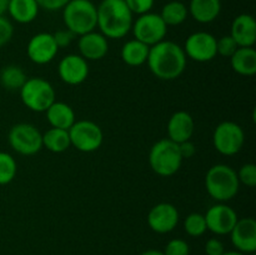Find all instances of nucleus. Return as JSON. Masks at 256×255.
<instances>
[{
    "instance_id": "obj_14",
    "label": "nucleus",
    "mask_w": 256,
    "mask_h": 255,
    "mask_svg": "<svg viewBox=\"0 0 256 255\" xmlns=\"http://www.w3.org/2000/svg\"><path fill=\"white\" fill-rule=\"evenodd\" d=\"M58 52H59V48L50 32L35 34L26 45L28 58L38 65L52 62L56 58Z\"/></svg>"
},
{
    "instance_id": "obj_6",
    "label": "nucleus",
    "mask_w": 256,
    "mask_h": 255,
    "mask_svg": "<svg viewBox=\"0 0 256 255\" xmlns=\"http://www.w3.org/2000/svg\"><path fill=\"white\" fill-rule=\"evenodd\" d=\"M19 92L22 104L35 112H45L56 100L54 86L46 79L39 76L26 79Z\"/></svg>"
},
{
    "instance_id": "obj_25",
    "label": "nucleus",
    "mask_w": 256,
    "mask_h": 255,
    "mask_svg": "<svg viewBox=\"0 0 256 255\" xmlns=\"http://www.w3.org/2000/svg\"><path fill=\"white\" fill-rule=\"evenodd\" d=\"M72 146L69 132L58 128H50L42 134V148H46L49 152L60 154L66 152Z\"/></svg>"
},
{
    "instance_id": "obj_7",
    "label": "nucleus",
    "mask_w": 256,
    "mask_h": 255,
    "mask_svg": "<svg viewBox=\"0 0 256 255\" xmlns=\"http://www.w3.org/2000/svg\"><path fill=\"white\" fill-rule=\"evenodd\" d=\"M10 148L18 154L30 156L42 149V134L35 125L19 122L12 125L8 135Z\"/></svg>"
},
{
    "instance_id": "obj_36",
    "label": "nucleus",
    "mask_w": 256,
    "mask_h": 255,
    "mask_svg": "<svg viewBox=\"0 0 256 255\" xmlns=\"http://www.w3.org/2000/svg\"><path fill=\"white\" fill-rule=\"evenodd\" d=\"M205 254L206 255H222L225 252L224 242L218 238H210L206 242H205Z\"/></svg>"
},
{
    "instance_id": "obj_19",
    "label": "nucleus",
    "mask_w": 256,
    "mask_h": 255,
    "mask_svg": "<svg viewBox=\"0 0 256 255\" xmlns=\"http://www.w3.org/2000/svg\"><path fill=\"white\" fill-rule=\"evenodd\" d=\"M166 130L168 139L180 144L192 139L195 130V122L189 112L179 110L170 116Z\"/></svg>"
},
{
    "instance_id": "obj_27",
    "label": "nucleus",
    "mask_w": 256,
    "mask_h": 255,
    "mask_svg": "<svg viewBox=\"0 0 256 255\" xmlns=\"http://www.w3.org/2000/svg\"><path fill=\"white\" fill-rule=\"evenodd\" d=\"M26 74L18 65H8L0 72V84L10 92L20 90L26 82Z\"/></svg>"
},
{
    "instance_id": "obj_10",
    "label": "nucleus",
    "mask_w": 256,
    "mask_h": 255,
    "mask_svg": "<svg viewBox=\"0 0 256 255\" xmlns=\"http://www.w3.org/2000/svg\"><path fill=\"white\" fill-rule=\"evenodd\" d=\"M132 32L134 34V39L144 42L148 46H152L165 40L168 26L159 14L150 12L139 15L136 20H134Z\"/></svg>"
},
{
    "instance_id": "obj_12",
    "label": "nucleus",
    "mask_w": 256,
    "mask_h": 255,
    "mask_svg": "<svg viewBox=\"0 0 256 255\" xmlns=\"http://www.w3.org/2000/svg\"><path fill=\"white\" fill-rule=\"evenodd\" d=\"M204 216L208 230L215 235L230 234L239 219L236 212L224 202L210 206Z\"/></svg>"
},
{
    "instance_id": "obj_35",
    "label": "nucleus",
    "mask_w": 256,
    "mask_h": 255,
    "mask_svg": "<svg viewBox=\"0 0 256 255\" xmlns=\"http://www.w3.org/2000/svg\"><path fill=\"white\" fill-rule=\"evenodd\" d=\"M52 38H54L58 48H59V49H62V48H66L72 44V40H74V38H75V35L68 29H60V30H56V32L52 34Z\"/></svg>"
},
{
    "instance_id": "obj_40",
    "label": "nucleus",
    "mask_w": 256,
    "mask_h": 255,
    "mask_svg": "<svg viewBox=\"0 0 256 255\" xmlns=\"http://www.w3.org/2000/svg\"><path fill=\"white\" fill-rule=\"evenodd\" d=\"M140 255H164V252H160V250H156V249H149V250H145V252H142Z\"/></svg>"
},
{
    "instance_id": "obj_24",
    "label": "nucleus",
    "mask_w": 256,
    "mask_h": 255,
    "mask_svg": "<svg viewBox=\"0 0 256 255\" xmlns=\"http://www.w3.org/2000/svg\"><path fill=\"white\" fill-rule=\"evenodd\" d=\"M150 46L136 39H132L125 42L120 52L122 60L129 66H140L145 64L149 55Z\"/></svg>"
},
{
    "instance_id": "obj_41",
    "label": "nucleus",
    "mask_w": 256,
    "mask_h": 255,
    "mask_svg": "<svg viewBox=\"0 0 256 255\" xmlns=\"http://www.w3.org/2000/svg\"><path fill=\"white\" fill-rule=\"evenodd\" d=\"M222 255H245V254L238 252V250H229V252H226V250H225Z\"/></svg>"
},
{
    "instance_id": "obj_11",
    "label": "nucleus",
    "mask_w": 256,
    "mask_h": 255,
    "mask_svg": "<svg viewBox=\"0 0 256 255\" xmlns=\"http://www.w3.org/2000/svg\"><path fill=\"white\" fill-rule=\"evenodd\" d=\"M184 52L186 58L198 62H208L218 55L216 38L208 32H196L185 40Z\"/></svg>"
},
{
    "instance_id": "obj_32",
    "label": "nucleus",
    "mask_w": 256,
    "mask_h": 255,
    "mask_svg": "<svg viewBox=\"0 0 256 255\" xmlns=\"http://www.w3.org/2000/svg\"><path fill=\"white\" fill-rule=\"evenodd\" d=\"M238 48L239 46H238L236 42H234V39L230 35H225V36H222L220 39H216L218 55H222L224 58H230Z\"/></svg>"
},
{
    "instance_id": "obj_8",
    "label": "nucleus",
    "mask_w": 256,
    "mask_h": 255,
    "mask_svg": "<svg viewBox=\"0 0 256 255\" xmlns=\"http://www.w3.org/2000/svg\"><path fill=\"white\" fill-rule=\"evenodd\" d=\"M68 132L72 145L82 152H96L104 142L102 128L92 120H76Z\"/></svg>"
},
{
    "instance_id": "obj_38",
    "label": "nucleus",
    "mask_w": 256,
    "mask_h": 255,
    "mask_svg": "<svg viewBox=\"0 0 256 255\" xmlns=\"http://www.w3.org/2000/svg\"><path fill=\"white\" fill-rule=\"evenodd\" d=\"M179 152L182 159H190V158L194 156L195 152H196V148H195V144L192 140H188V142H180Z\"/></svg>"
},
{
    "instance_id": "obj_26",
    "label": "nucleus",
    "mask_w": 256,
    "mask_h": 255,
    "mask_svg": "<svg viewBox=\"0 0 256 255\" xmlns=\"http://www.w3.org/2000/svg\"><path fill=\"white\" fill-rule=\"evenodd\" d=\"M159 15L162 16V22L166 24V26H178L186 20L189 10L184 2L172 0L162 6Z\"/></svg>"
},
{
    "instance_id": "obj_5",
    "label": "nucleus",
    "mask_w": 256,
    "mask_h": 255,
    "mask_svg": "<svg viewBox=\"0 0 256 255\" xmlns=\"http://www.w3.org/2000/svg\"><path fill=\"white\" fill-rule=\"evenodd\" d=\"M182 160L179 144L168 138L158 140L149 152L150 168L159 176L168 178L176 174L182 168Z\"/></svg>"
},
{
    "instance_id": "obj_39",
    "label": "nucleus",
    "mask_w": 256,
    "mask_h": 255,
    "mask_svg": "<svg viewBox=\"0 0 256 255\" xmlns=\"http://www.w3.org/2000/svg\"><path fill=\"white\" fill-rule=\"evenodd\" d=\"M8 5L9 0H0V16H4L5 12H8Z\"/></svg>"
},
{
    "instance_id": "obj_1",
    "label": "nucleus",
    "mask_w": 256,
    "mask_h": 255,
    "mask_svg": "<svg viewBox=\"0 0 256 255\" xmlns=\"http://www.w3.org/2000/svg\"><path fill=\"white\" fill-rule=\"evenodd\" d=\"M186 55L179 44L162 40L149 49L146 64L154 76L160 80H175L186 68Z\"/></svg>"
},
{
    "instance_id": "obj_17",
    "label": "nucleus",
    "mask_w": 256,
    "mask_h": 255,
    "mask_svg": "<svg viewBox=\"0 0 256 255\" xmlns=\"http://www.w3.org/2000/svg\"><path fill=\"white\" fill-rule=\"evenodd\" d=\"M78 49L79 55H82L85 60H102L109 52V42L100 32H90L79 36L78 40Z\"/></svg>"
},
{
    "instance_id": "obj_13",
    "label": "nucleus",
    "mask_w": 256,
    "mask_h": 255,
    "mask_svg": "<svg viewBox=\"0 0 256 255\" xmlns=\"http://www.w3.org/2000/svg\"><path fill=\"white\" fill-rule=\"evenodd\" d=\"M180 214L170 202H159L150 209L146 222L150 229L158 234H168L178 226Z\"/></svg>"
},
{
    "instance_id": "obj_23",
    "label": "nucleus",
    "mask_w": 256,
    "mask_h": 255,
    "mask_svg": "<svg viewBox=\"0 0 256 255\" xmlns=\"http://www.w3.org/2000/svg\"><path fill=\"white\" fill-rule=\"evenodd\" d=\"M39 5L35 0H9L8 12L14 22L30 24L39 14Z\"/></svg>"
},
{
    "instance_id": "obj_33",
    "label": "nucleus",
    "mask_w": 256,
    "mask_h": 255,
    "mask_svg": "<svg viewBox=\"0 0 256 255\" xmlns=\"http://www.w3.org/2000/svg\"><path fill=\"white\" fill-rule=\"evenodd\" d=\"M132 14L142 15L152 12L155 0H125Z\"/></svg>"
},
{
    "instance_id": "obj_37",
    "label": "nucleus",
    "mask_w": 256,
    "mask_h": 255,
    "mask_svg": "<svg viewBox=\"0 0 256 255\" xmlns=\"http://www.w3.org/2000/svg\"><path fill=\"white\" fill-rule=\"evenodd\" d=\"M42 9L48 10V12H56V10H62V8L70 2V0H35Z\"/></svg>"
},
{
    "instance_id": "obj_34",
    "label": "nucleus",
    "mask_w": 256,
    "mask_h": 255,
    "mask_svg": "<svg viewBox=\"0 0 256 255\" xmlns=\"http://www.w3.org/2000/svg\"><path fill=\"white\" fill-rule=\"evenodd\" d=\"M14 35V25L8 18L0 16V48L6 45Z\"/></svg>"
},
{
    "instance_id": "obj_18",
    "label": "nucleus",
    "mask_w": 256,
    "mask_h": 255,
    "mask_svg": "<svg viewBox=\"0 0 256 255\" xmlns=\"http://www.w3.org/2000/svg\"><path fill=\"white\" fill-rule=\"evenodd\" d=\"M230 36L239 48H252L256 42V22L250 14H240L232 20Z\"/></svg>"
},
{
    "instance_id": "obj_16",
    "label": "nucleus",
    "mask_w": 256,
    "mask_h": 255,
    "mask_svg": "<svg viewBox=\"0 0 256 255\" xmlns=\"http://www.w3.org/2000/svg\"><path fill=\"white\" fill-rule=\"evenodd\" d=\"M229 235L235 250L245 255L254 254L256 252V222L254 218L238 219Z\"/></svg>"
},
{
    "instance_id": "obj_21",
    "label": "nucleus",
    "mask_w": 256,
    "mask_h": 255,
    "mask_svg": "<svg viewBox=\"0 0 256 255\" xmlns=\"http://www.w3.org/2000/svg\"><path fill=\"white\" fill-rule=\"evenodd\" d=\"M46 119L52 128H58V129L69 130L72 125L76 122L75 118V112L69 104L64 102H56L55 100L48 110L45 112Z\"/></svg>"
},
{
    "instance_id": "obj_3",
    "label": "nucleus",
    "mask_w": 256,
    "mask_h": 255,
    "mask_svg": "<svg viewBox=\"0 0 256 255\" xmlns=\"http://www.w3.org/2000/svg\"><path fill=\"white\" fill-rule=\"evenodd\" d=\"M205 188L216 202H229L236 196L240 189L236 170L226 164L212 165L205 175Z\"/></svg>"
},
{
    "instance_id": "obj_15",
    "label": "nucleus",
    "mask_w": 256,
    "mask_h": 255,
    "mask_svg": "<svg viewBox=\"0 0 256 255\" xmlns=\"http://www.w3.org/2000/svg\"><path fill=\"white\" fill-rule=\"evenodd\" d=\"M58 74L68 85H80L89 76V62L79 54H68L58 65Z\"/></svg>"
},
{
    "instance_id": "obj_29",
    "label": "nucleus",
    "mask_w": 256,
    "mask_h": 255,
    "mask_svg": "<svg viewBox=\"0 0 256 255\" xmlns=\"http://www.w3.org/2000/svg\"><path fill=\"white\" fill-rule=\"evenodd\" d=\"M184 230L189 236L199 238L206 232V222L205 216L200 212H192L184 220Z\"/></svg>"
},
{
    "instance_id": "obj_9",
    "label": "nucleus",
    "mask_w": 256,
    "mask_h": 255,
    "mask_svg": "<svg viewBox=\"0 0 256 255\" xmlns=\"http://www.w3.org/2000/svg\"><path fill=\"white\" fill-rule=\"evenodd\" d=\"M245 142L242 128L234 122H222L215 128L212 144L218 152L225 156H232L240 152Z\"/></svg>"
},
{
    "instance_id": "obj_4",
    "label": "nucleus",
    "mask_w": 256,
    "mask_h": 255,
    "mask_svg": "<svg viewBox=\"0 0 256 255\" xmlns=\"http://www.w3.org/2000/svg\"><path fill=\"white\" fill-rule=\"evenodd\" d=\"M62 22L75 36L94 32L98 24L96 5L92 0H70L62 8Z\"/></svg>"
},
{
    "instance_id": "obj_22",
    "label": "nucleus",
    "mask_w": 256,
    "mask_h": 255,
    "mask_svg": "<svg viewBox=\"0 0 256 255\" xmlns=\"http://www.w3.org/2000/svg\"><path fill=\"white\" fill-rule=\"evenodd\" d=\"M230 65L236 74L252 76L256 72V52L254 48H238L230 56Z\"/></svg>"
},
{
    "instance_id": "obj_28",
    "label": "nucleus",
    "mask_w": 256,
    "mask_h": 255,
    "mask_svg": "<svg viewBox=\"0 0 256 255\" xmlns=\"http://www.w3.org/2000/svg\"><path fill=\"white\" fill-rule=\"evenodd\" d=\"M18 172L16 160L12 154L0 152V185H6L15 179Z\"/></svg>"
},
{
    "instance_id": "obj_31",
    "label": "nucleus",
    "mask_w": 256,
    "mask_h": 255,
    "mask_svg": "<svg viewBox=\"0 0 256 255\" xmlns=\"http://www.w3.org/2000/svg\"><path fill=\"white\" fill-rule=\"evenodd\" d=\"M164 255H190V246L186 240L175 238L172 239L164 249Z\"/></svg>"
},
{
    "instance_id": "obj_30",
    "label": "nucleus",
    "mask_w": 256,
    "mask_h": 255,
    "mask_svg": "<svg viewBox=\"0 0 256 255\" xmlns=\"http://www.w3.org/2000/svg\"><path fill=\"white\" fill-rule=\"evenodd\" d=\"M236 174L240 184L248 188H254L256 185V165L252 162H246L242 165Z\"/></svg>"
},
{
    "instance_id": "obj_2",
    "label": "nucleus",
    "mask_w": 256,
    "mask_h": 255,
    "mask_svg": "<svg viewBox=\"0 0 256 255\" xmlns=\"http://www.w3.org/2000/svg\"><path fill=\"white\" fill-rule=\"evenodd\" d=\"M96 12V28L106 39H122L132 32L134 14L125 0H102Z\"/></svg>"
},
{
    "instance_id": "obj_42",
    "label": "nucleus",
    "mask_w": 256,
    "mask_h": 255,
    "mask_svg": "<svg viewBox=\"0 0 256 255\" xmlns=\"http://www.w3.org/2000/svg\"><path fill=\"white\" fill-rule=\"evenodd\" d=\"M250 255H255V252H254V254H250Z\"/></svg>"
},
{
    "instance_id": "obj_20",
    "label": "nucleus",
    "mask_w": 256,
    "mask_h": 255,
    "mask_svg": "<svg viewBox=\"0 0 256 255\" xmlns=\"http://www.w3.org/2000/svg\"><path fill=\"white\" fill-rule=\"evenodd\" d=\"M189 14L195 22L200 24H210L222 12V2L220 0H190Z\"/></svg>"
}]
</instances>
